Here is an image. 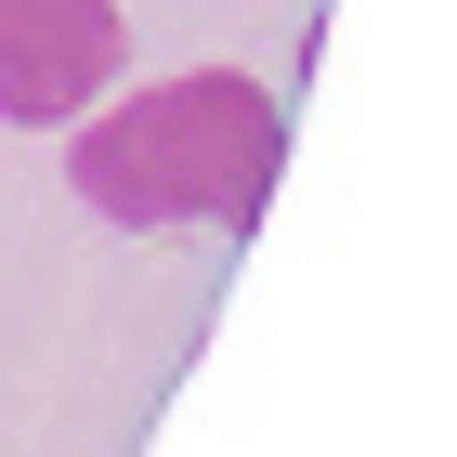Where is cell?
Segmentation results:
<instances>
[{
	"instance_id": "1",
	"label": "cell",
	"mask_w": 457,
	"mask_h": 457,
	"mask_svg": "<svg viewBox=\"0 0 457 457\" xmlns=\"http://www.w3.org/2000/svg\"><path fill=\"white\" fill-rule=\"evenodd\" d=\"M287 170V105L236 66H183V79H144L118 105H92L66 131V183L79 210L118 222V236H183V222H222L248 236L262 196Z\"/></svg>"
},
{
	"instance_id": "2",
	"label": "cell",
	"mask_w": 457,
	"mask_h": 457,
	"mask_svg": "<svg viewBox=\"0 0 457 457\" xmlns=\"http://www.w3.org/2000/svg\"><path fill=\"white\" fill-rule=\"evenodd\" d=\"M118 0H0V118L13 131H79L118 92Z\"/></svg>"
}]
</instances>
